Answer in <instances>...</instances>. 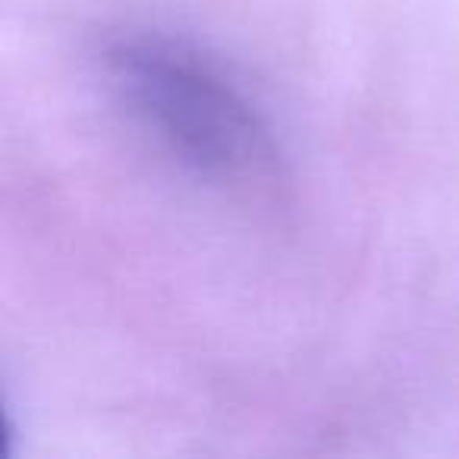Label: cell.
Wrapping results in <instances>:
<instances>
[{
  "mask_svg": "<svg viewBox=\"0 0 459 459\" xmlns=\"http://www.w3.org/2000/svg\"><path fill=\"white\" fill-rule=\"evenodd\" d=\"M123 108L183 167L223 186H268L277 154L268 129L208 64L160 39H133L108 54Z\"/></svg>",
  "mask_w": 459,
  "mask_h": 459,
  "instance_id": "obj_1",
  "label": "cell"
}]
</instances>
